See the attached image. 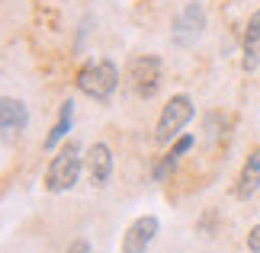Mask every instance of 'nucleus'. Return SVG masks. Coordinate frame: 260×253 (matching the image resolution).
Masks as SVG:
<instances>
[{
    "instance_id": "nucleus-4",
    "label": "nucleus",
    "mask_w": 260,
    "mask_h": 253,
    "mask_svg": "<svg viewBox=\"0 0 260 253\" xmlns=\"http://www.w3.org/2000/svg\"><path fill=\"white\" fill-rule=\"evenodd\" d=\"M128 84H132L135 96L142 99H154L164 87V61L151 52L145 55H135L128 61Z\"/></svg>"
},
{
    "instance_id": "nucleus-6",
    "label": "nucleus",
    "mask_w": 260,
    "mask_h": 253,
    "mask_svg": "<svg viewBox=\"0 0 260 253\" xmlns=\"http://www.w3.org/2000/svg\"><path fill=\"white\" fill-rule=\"evenodd\" d=\"M157 231H161V221L154 215H138L122 234V253H145L154 244Z\"/></svg>"
},
{
    "instance_id": "nucleus-13",
    "label": "nucleus",
    "mask_w": 260,
    "mask_h": 253,
    "mask_svg": "<svg viewBox=\"0 0 260 253\" xmlns=\"http://www.w3.org/2000/svg\"><path fill=\"white\" fill-rule=\"evenodd\" d=\"M247 250L251 253H260V225H254L247 231Z\"/></svg>"
},
{
    "instance_id": "nucleus-3",
    "label": "nucleus",
    "mask_w": 260,
    "mask_h": 253,
    "mask_svg": "<svg viewBox=\"0 0 260 253\" xmlns=\"http://www.w3.org/2000/svg\"><path fill=\"white\" fill-rule=\"evenodd\" d=\"M193 116H196L193 96H186V93H174V96L164 103L161 116H157L154 138L161 141V144H174V141L183 135V128L189 125V119H193Z\"/></svg>"
},
{
    "instance_id": "nucleus-9",
    "label": "nucleus",
    "mask_w": 260,
    "mask_h": 253,
    "mask_svg": "<svg viewBox=\"0 0 260 253\" xmlns=\"http://www.w3.org/2000/svg\"><path fill=\"white\" fill-rule=\"evenodd\" d=\"M203 29H206V10L199 0H189V4L183 7V13L177 16V26H174V32L180 42H193L196 35H203Z\"/></svg>"
},
{
    "instance_id": "nucleus-5",
    "label": "nucleus",
    "mask_w": 260,
    "mask_h": 253,
    "mask_svg": "<svg viewBox=\"0 0 260 253\" xmlns=\"http://www.w3.org/2000/svg\"><path fill=\"white\" fill-rule=\"evenodd\" d=\"M113 151H109V144H103V141H93V144L87 148L84 154V170H87V179L90 186L103 189L109 183V176H113Z\"/></svg>"
},
{
    "instance_id": "nucleus-14",
    "label": "nucleus",
    "mask_w": 260,
    "mask_h": 253,
    "mask_svg": "<svg viewBox=\"0 0 260 253\" xmlns=\"http://www.w3.org/2000/svg\"><path fill=\"white\" fill-rule=\"evenodd\" d=\"M61 253H90V244H87L84 237H74L71 244H68V247L61 250Z\"/></svg>"
},
{
    "instance_id": "nucleus-10",
    "label": "nucleus",
    "mask_w": 260,
    "mask_h": 253,
    "mask_svg": "<svg viewBox=\"0 0 260 253\" xmlns=\"http://www.w3.org/2000/svg\"><path fill=\"white\" fill-rule=\"evenodd\" d=\"M29 125V109L23 99L16 96H4L0 99V128H4V135H19V131H26Z\"/></svg>"
},
{
    "instance_id": "nucleus-8",
    "label": "nucleus",
    "mask_w": 260,
    "mask_h": 253,
    "mask_svg": "<svg viewBox=\"0 0 260 253\" xmlns=\"http://www.w3.org/2000/svg\"><path fill=\"white\" fill-rule=\"evenodd\" d=\"M260 67V10H254L244 23L241 32V70H257Z\"/></svg>"
},
{
    "instance_id": "nucleus-2",
    "label": "nucleus",
    "mask_w": 260,
    "mask_h": 253,
    "mask_svg": "<svg viewBox=\"0 0 260 253\" xmlns=\"http://www.w3.org/2000/svg\"><path fill=\"white\" fill-rule=\"evenodd\" d=\"M74 84L84 96L96 99V103H109L119 87V67L109 61V58H90L77 67Z\"/></svg>"
},
{
    "instance_id": "nucleus-12",
    "label": "nucleus",
    "mask_w": 260,
    "mask_h": 253,
    "mask_svg": "<svg viewBox=\"0 0 260 253\" xmlns=\"http://www.w3.org/2000/svg\"><path fill=\"white\" fill-rule=\"evenodd\" d=\"M189 148H193V135H180V138L174 141L171 151H167V154H164L161 160H157V167H154V179H157V183H161V179H164V176H167V173H171V170L177 167V160L183 157Z\"/></svg>"
},
{
    "instance_id": "nucleus-1",
    "label": "nucleus",
    "mask_w": 260,
    "mask_h": 253,
    "mask_svg": "<svg viewBox=\"0 0 260 253\" xmlns=\"http://www.w3.org/2000/svg\"><path fill=\"white\" fill-rule=\"evenodd\" d=\"M81 170H84V148L77 138H68L58 151H52V160H48L45 179H42L45 192H52V196L71 192L81 179Z\"/></svg>"
},
{
    "instance_id": "nucleus-7",
    "label": "nucleus",
    "mask_w": 260,
    "mask_h": 253,
    "mask_svg": "<svg viewBox=\"0 0 260 253\" xmlns=\"http://www.w3.org/2000/svg\"><path fill=\"white\" fill-rule=\"evenodd\" d=\"M257 189H260V144L247 151L244 164H241V170H238V176H235L232 196H235L238 202H247Z\"/></svg>"
},
{
    "instance_id": "nucleus-11",
    "label": "nucleus",
    "mask_w": 260,
    "mask_h": 253,
    "mask_svg": "<svg viewBox=\"0 0 260 253\" xmlns=\"http://www.w3.org/2000/svg\"><path fill=\"white\" fill-rule=\"evenodd\" d=\"M71 122H74V103L71 99H64L61 103V109H58V119H55V125H52V131L45 135V141H42V148L45 151H58L68 141V131H71Z\"/></svg>"
}]
</instances>
